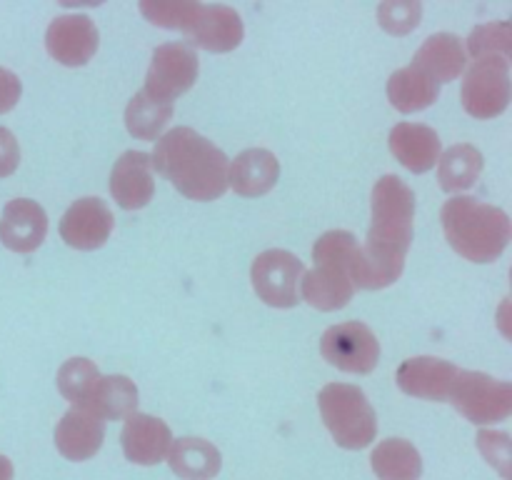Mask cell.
Here are the masks:
<instances>
[{
  "instance_id": "obj_22",
  "label": "cell",
  "mask_w": 512,
  "mask_h": 480,
  "mask_svg": "<svg viewBox=\"0 0 512 480\" xmlns=\"http://www.w3.org/2000/svg\"><path fill=\"white\" fill-rule=\"evenodd\" d=\"M135 405H138V388L125 375H100L83 398V403L75 408H83L88 413L98 415L100 420L105 418H128L133 415Z\"/></svg>"
},
{
  "instance_id": "obj_17",
  "label": "cell",
  "mask_w": 512,
  "mask_h": 480,
  "mask_svg": "<svg viewBox=\"0 0 512 480\" xmlns=\"http://www.w3.org/2000/svg\"><path fill=\"white\" fill-rule=\"evenodd\" d=\"M105 425L98 415L88 413L83 408H70L60 420L55 430V443L58 450L70 460H85L98 453L103 443Z\"/></svg>"
},
{
  "instance_id": "obj_11",
  "label": "cell",
  "mask_w": 512,
  "mask_h": 480,
  "mask_svg": "<svg viewBox=\"0 0 512 480\" xmlns=\"http://www.w3.org/2000/svg\"><path fill=\"white\" fill-rule=\"evenodd\" d=\"M323 358L345 373H370L380 360V343L368 325L350 320L325 330L320 340Z\"/></svg>"
},
{
  "instance_id": "obj_30",
  "label": "cell",
  "mask_w": 512,
  "mask_h": 480,
  "mask_svg": "<svg viewBox=\"0 0 512 480\" xmlns=\"http://www.w3.org/2000/svg\"><path fill=\"white\" fill-rule=\"evenodd\" d=\"M420 13H423V8L418 3H383L378 10V18L385 30L403 35L418 25Z\"/></svg>"
},
{
  "instance_id": "obj_19",
  "label": "cell",
  "mask_w": 512,
  "mask_h": 480,
  "mask_svg": "<svg viewBox=\"0 0 512 480\" xmlns=\"http://www.w3.org/2000/svg\"><path fill=\"white\" fill-rule=\"evenodd\" d=\"M390 150L413 173H425L440 158V138L433 128L418 123H400L390 133Z\"/></svg>"
},
{
  "instance_id": "obj_7",
  "label": "cell",
  "mask_w": 512,
  "mask_h": 480,
  "mask_svg": "<svg viewBox=\"0 0 512 480\" xmlns=\"http://www.w3.org/2000/svg\"><path fill=\"white\" fill-rule=\"evenodd\" d=\"M448 400L473 423H498L512 413V385L485 373L458 370Z\"/></svg>"
},
{
  "instance_id": "obj_26",
  "label": "cell",
  "mask_w": 512,
  "mask_h": 480,
  "mask_svg": "<svg viewBox=\"0 0 512 480\" xmlns=\"http://www.w3.org/2000/svg\"><path fill=\"white\" fill-rule=\"evenodd\" d=\"M373 468L383 480H418L420 478V455L408 440H385L373 453Z\"/></svg>"
},
{
  "instance_id": "obj_2",
  "label": "cell",
  "mask_w": 512,
  "mask_h": 480,
  "mask_svg": "<svg viewBox=\"0 0 512 480\" xmlns=\"http://www.w3.org/2000/svg\"><path fill=\"white\" fill-rule=\"evenodd\" d=\"M153 168L185 198L215 200L228 190L230 160L223 150L190 128H175L155 145Z\"/></svg>"
},
{
  "instance_id": "obj_1",
  "label": "cell",
  "mask_w": 512,
  "mask_h": 480,
  "mask_svg": "<svg viewBox=\"0 0 512 480\" xmlns=\"http://www.w3.org/2000/svg\"><path fill=\"white\" fill-rule=\"evenodd\" d=\"M415 198L398 175H385L373 190V225L368 245L353 253L350 280L353 288L380 290L400 278L413 243Z\"/></svg>"
},
{
  "instance_id": "obj_9",
  "label": "cell",
  "mask_w": 512,
  "mask_h": 480,
  "mask_svg": "<svg viewBox=\"0 0 512 480\" xmlns=\"http://www.w3.org/2000/svg\"><path fill=\"white\" fill-rule=\"evenodd\" d=\"M303 275V263L288 250H265L253 260V268H250L255 293L273 308L298 305Z\"/></svg>"
},
{
  "instance_id": "obj_29",
  "label": "cell",
  "mask_w": 512,
  "mask_h": 480,
  "mask_svg": "<svg viewBox=\"0 0 512 480\" xmlns=\"http://www.w3.org/2000/svg\"><path fill=\"white\" fill-rule=\"evenodd\" d=\"M510 43H512L510 23H490V25H480V28L473 30L468 48L475 58L500 55V58L510 60Z\"/></svg>"
},
{
  "instance_id": "obj_12",
  "label": "cell",
  "mask_w": 512,
  "mask_h": 480,
  "mask_svg": "<svg viewBox=\"0 0 512 480\" xmlns=\"http://www.w3.org/2000/svg\"><path fill=\"white\" fill-rule=\"evenodd\" d=\"M48 53L63 65H85L98 50V28L85 15H60L45 35Z\"/></svg>"
},
{
  "instance_id": "obj_5",
  "label": "cell",
  "mask_w": 512,
  "mask_h": 480,
  "mask_svg": "<svg viewBox=\"0 0 512 480\" xmlns=\"http://www.w3.org/2000/svg\"><path fill=\"white\" fill-rule=\"evenodd\" d=\"M355 250H358V240L348 230L325 233L315 243V268L300 280V293L313 308L340 310L353 298L355 288L350 280V260Z\"/></svg>"
},
{
  "instance_id": "obj_10",
  "label": "cell",
  "mask_w": 512,
  "mask_h": 480,
  "mask_svg": "<svg viewBox=\"0 0 512 480\" xmlns=\"http://www.w3.org/2000/svg\"><path fill=\"white\" fill-rule=\"evenodd\" d=\"M198 53L190 43H165L153 53L145 93L160 103H173L178 95L193 88L198 78Z\"/></svg>"
},
{
  "instance_id": "obj_25",
  "label": "cell",
  "mask_w": 512,
  "mask_h": 480,
  "mask_svg": "<svg viewBox=\"0 0 512 480\" xmlns=\"http://www.w3.org/2000/svg\"><path fill=\"white\" fill-rule=\"evenodd\" d=\"M480 173H483V155H480L478 148H473L468 143L453 145L440 158L438 180L443 185V190H448V193L468 190L480 178Z\"/></svg>"
},
{
  "instance_id": "obj_4",
  "label": "cell",
  "mask_w": 512,
  "mask_h": 480,
  "mask_svg": "<svg viewBox=\"0 0 512 480\" xmlns=\"http://www.w3.org/2000/svg\"><path fill=\"white\" fill-rule=\"evenodd\" d=\"M145 18L160 28L183 30L193 43L213 53H228L243 40V23L233 8L203 3H140Z\"/></svg>"
},
{
  "instance_id": "obj_14",
  "label": "cell",
  "mask_w": 512,
  "mask_h": 480,
  "mask_svg": "<svg viewBox=\"0 0 512 480\" xmlns=\"http://www.w3.org/2000/svg\"><path fill=\"white\" fill-rule=\"evenodd\" d=\"M153 163L148 153L128 150L118 158L110 173V193L125 210L145 208L153 198Z\"/></svg>"
},
{
  "instance_id": "obj_16",
  "label": "cell",
  "mask_w": 512,
  "mask_h": 480,
  "mask_svg": "<svg viewBox=\"0 0 512 480\" xmlns=\"http://www.w3.org/2000/svg\"><path fill=\"white\" fill-rule=\"evenodd\" d=\"M173 440L168 425L145 413L128 415L123 428V450L128 460L140 465H155L165 458Z\"/></svg>"
},
{
  "instance_id": "obj_15",
  "label": "cell",
  "mask_w": 512,
  "mask_h": 480,
  "mask_svg": "<svg viewBox=\"0 0 512 480\" xmlns=\"http://www.w3.org/2000/svg\"><path fill=\"white\" fill-rule=\"evenodd\" d=\"M458 375V368L448 360L440 358H410L398 368V385L408 395L425 400H443L450 398V388Z\"/></svg>"
},
{
  "instance_id": "obj_18",
  "label": "cell",
  "mask_w": 512,
  "mask_h": 480,
  "mask_svg": "<svg viewBox=\"0 0 512 480\" xmlns=\"http://www.w3.org/2000/svg\"><path fill=\"white\" fill-rule=\"evenodd\" d=\"M278 175L280 163L270 150L250 148L240 153L228 168V185H233V190H238L245 198H255L273 190Z\"/></svg>"
},
{
  "instance_id": "obj_3",
  "label": "cell",
  "mask_w": 512,
  "mask_h": 480,
  "mask_svg": "<svg viewBox=\"0 0 512 480\" xmlns=\"http://www.w3.org/2000/svg\"><path fill=\"white\" fill-rule=\"evenodd\" d=\"M448 243L473 263H493L510 243V218L505 210L475 198H450L443 208Z\"/></svg>"
},
{
  "instance_id": "obj_21",
  "label": "cell",
  "mask_w": 512,
  "mask_h": 480,
  "mask_svg": "<svg viewBox=\"0 0 512 480\" xmlns=\"http://www.w3.org/2000/svg\"><path fill=\"white\" fill-rule=\"evenodd\" d=\"M413 68L433 78L438 85L455 80L465 70L463 40L453 33L430 35L413 58Z\"/></svg>"
},
{
  "instance_id": "obj_20",
  "label": "cell",
  "mask_w": 512,
  "mask_h": 480,
  "mask_svg": "<svg viewBox=\"0 0 512 480\" xmlns=\"http://www.w3.org/2000/svg\"><path fill=\"white\" fill-rule=\"evenodd\" d=\"M45 230H48V215L33 200H13L5 208L0 235L8 248L18 250V253L35 250L43 243Z\"/></svg>"
},
{
  "instance_id": "obj_6",
  "label": "cell",
  "mask_w": 512,
  "mask_h": 480,
  "mask_svg": "<svg viewBox=\"0 0 512 480\" xmlns=\"http://www.w3.org/2000/svg\"><path fill=\"white\" fill-rule=\"evenodd\" d=\"M320 415L335 443L343 448H365L378 433V418L358 385L330 383L320 390Z\"/></svg>"
},
{
  "instance_id": "obj_28",
  "label": "cell",
  "mask_w": 512,
  "mask_h": 480,
  "mask_svg": "<svg viewBox=\"0 0 512 480\" xmlns=\"http://www.w3.org/2000/svg\"><path fill=\"white\" fill-rule=\"evenodd\" d=\"M100 378L98 368H95L90 360L85 358H70L68 363L60 368L58 373V388L65 398L75 405L83 403V398L88 395V390L93 388L95 380Z\"/></svg>"
},
{
  "instance_id": "obj_23",
  "label": "cell",
  "mask_w": 512,
  "mask_h": 480,
  "mask_svg": "<svg viewBox=\"0 0 512 480\" xmlns=\"http://www.w3.org/2000/svg\"><path fill=\"white\" fill-rule=\"evenodd\" d=\"M440 95V85L418 68L395 70L388 80V98L400 113H415L433 105Z\"/></svg>"
},
{
  "instance_id": "obj_31",
  "label": "cell",
  "mask_w": 512,
  "mask_h": 480,
  "mask_svg": "<svg viewBox=\"0 0 512 480\" xmlns=\"http://www.w3.org/2000/svg\"><path fill=\"white\" fill-rule=\"evenodd\" d=\"M18 143L8 130L0 128V175H8L18 168Z\"/></svg>"
},
{
  "instance_id": "obj_8",
  "label": "cell",
  "mask_w": 512,
  "mask_h": 480,
  "mask_svg": "<svg viewBox=\"0 0 512 480\" xmlns=\"http://www.w3.org/2000/svg\"><path fill=\"white\" fill-rule=\"evenodd\" d=\"M510 103V63L500 55L475 58L463 83V105L475 118H495Z\"/></svg>"
},
{
  "instance_id": "obj_27",
  "label": "cell",
  "mask_w": 512,
  "mask_h": 480,
  "mask_svg": "<svg viewBox=\"0 0 512 480\" xmlns=\"http://www.w3.org/2000/svg\"><path fill=\"white\" fill-rule=\"evenodd\" d=\"M170 118H173V103H160V100L150 98L145 90H140L125 110V125L135 138L143 140L158 138Z\"/></svg>"
},
{
  "instance_id": "obj_24",
  "label": "cell",
  "mask_w": 512,
  "mask_h": 480,
  "mask_svg": "<svg viewBox=\"0 0 512 480\" xmlns=\"http://www.w3.org/2000/svg\"><path fill=\"white\" fill-rule=\"evenodd\" d=\"M170 468L185 480H208L220 470V453L203 438H180L170 445Z\"/></svg>"
},
{
  "instance_id": "obj_13",
  "label": "cell",
  "mask_w": 512,
  "mask_h": 480,
  "mask_svg": "<svg viewBox=\"0 0 512 480\" xmlns=\"http://www.w3.org/2000/svg\"><path fill=\"white\" fill-rule=\"evenodd\" d=\"M113 213L100 198H83L68 208L60 220V235L78 250H95L108 240L113 230Z\"/></svg>"
}]
</instances>
